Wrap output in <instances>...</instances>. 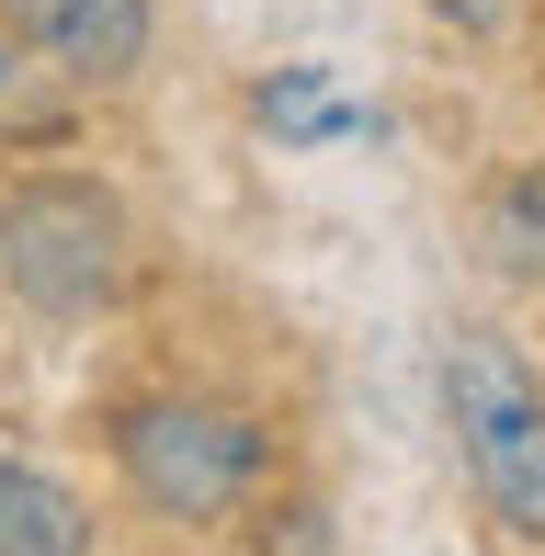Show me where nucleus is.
I'll list each match as a JSON object with an SVG mask.
<instances>
[{"mask_svg":"<svg viewBox=\"0 0 545 556\" xmlns=\"http://www.w3.org/2000/svg\"><path fill=\"white\" fill-rule=\"evenodd\" d=\"M262 125H284V137H318V125H341V114L318 103V80L295 68V80H272V91H262Z\"/></svg>","mask_w":545,"mask_h":556,"instance_id":"nucleus-7","label":"nucleus"},{"mask_svg":"<svg viewBox=\"0 0 545 556\" xmlns=\"http://www.w3.org/2000/svg\"><path fill=\"white\" fill-rule=\"evenodd\" d=\"M114 466L160 522H228L262 489L272 443H262V420L216 409V397H137L114 420Z\"/></svg>","mask_w":545,"mask_h":556,"instance_id":"nucleus-3","label":"nucleus"},{"mask_svg":"<svg viewBox=\"0 0 545 556\" xmlns=\"http://www.w3.org/2000/svg\"><path fill=\"white\" fill-rule=\"evenodd\" d=\"M443 420H455V454H466V477H478L489 522L545 545V387H534V364L500 330H455L443 341Z\"/></svg>","mask_w":545,"mask_h":556,"instance_id":"nucleus-1","label":"nucleus"},{"mask_svg":"<svg viewBox=\"0 0 545 556\" xmlns=\"http://www.w3.org/2000/svg\"><path fill=\"white\" fill-rule=\"evenodd\" d=\"M0 125H35V137L58 125V103H23V46L12 35H0Z\"/></svg>","mask_w":545,"mask_h":556,"instance_id":"nucleus-8","label":"nucleus"},{"mask_svg":"<svg viewBox=\"0 0 545 556\" xmlns=\"http://www.w3.org/2000/svg\"><path fill=\"white\" fill-rule=\"evenodd\" d=\"M0 285L35 318H103L126 295V216H114V193L68 182V170L12 182L0 193Z\"/></svg>","mask_w":545,"mask_h":556,"instance_id":"nucleus-2","label":"nucleus"},{"mask_svg":"<svg viewBox=\"0 0 545 556\" xmlns=\"http://www.w3.org/2000/svg\"><path fill=\"white\" fill-rule=\"evenodd\" d=\"M35 58H58V80H137L148 68V0H0Z\"/></svg>","mask_w":545,"mask_h":556,"instance_id":"nucleus-4","label":"nucleus"},{"mask_svg":"<svg viewBox=\"0 0 545 556\" xmlns=\"http://www.w3.org/2000/svg\"><path fill=\"white\" fill-rule=\"evenodd\" d=\"M489 250H500L511 273H545V170H523V182L489 193Z\"/></svg>","mask_w":545,"mask_h":556,"instance_id":"nucleus-6","label":"nucleus"},{"mask_svg":"<svg viewBox=\"0 0 545 556\" xmlns=\"http://www.w3.org/2000/svg\"><path fill=\"white\" fill-rule=\"evenodd\" d=\"M0 556H91V511L46 466H0Z\"/></svg>","mask_w":545,"mask_h":556,"instance_id":"nucleus-5","label":"nucleus"},{"mask_svg":"<svg viewBox=\"0 0 545 556\" xmlns=\"http://www.w3.org/2000/svg\"><path fill=\"white\" fill-rule=\"evenodd\" d=\"M432 12L455 23V35H500V23H511V0H432Z\"/></svg>","mask_w":545,"mask_h":556,"instance_id":"nucleus-9","label":"nucleus"}]
</instances>
